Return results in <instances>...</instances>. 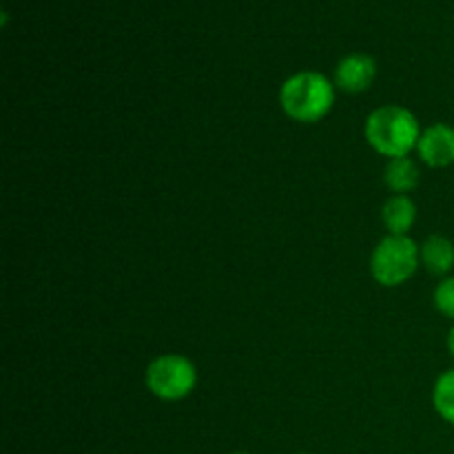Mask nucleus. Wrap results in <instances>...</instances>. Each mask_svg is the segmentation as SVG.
Masks as SVG:
<instances>
[{
  "mask_svg": "<svg viewBox=\"0 0 454 454\" xmlns=\"http://www.w3.org/2000/svg\"><path fill=\"white\" fill-rule=\"evenodd\" d=\"M421 131L419 120L412 111L402 105H384L377 106L366 118L364 136L366 142L384 158H403L417 151Z\"/></svg>",
  "mask_w": 454,
  "mask_h": 454,
  "instance_id": "nucleus-1",
  "label": "nucleus"
},
{
  "mask_svg": "<svg viewBox=\"0 0 454 454\" xmlns=\"http://www.w3.org/2000/svg\"><path fill=\"white\" fill-rule=\"evenodd\" d=\"M279 105L291 120L315 124L326 118L335 105V82L317 71H300L279 89Z\"/></svg>",
  "mask_w": 454,
  "mask_h": 454,
  "instance_id": "nucleus-2",
  "label": "nucleus"
},
{
  "mask_svg": "<svg viewBox=\"0 0 454 454\" xmlns=\"http://www.w3.org/2000/svg\"><path fill=\"white\" fill-rule=\"evenodd\" d=\"M419 266V244L408 235H386L371 255L372 279L386 288L406 284Z\"/></svg>",
  "mask_w": 454,
  "mask_h": 454,
  "instance_id": "nucleus-3",
  "label": "nucleus"
},
{
  "mask_svg": "<svg viewBox=\"0 0 454 454\" xmlns=\"http://www.w3.org/2000/svg\"><path fill=\"white\" fill-rule=\"evenodd\" d=\"M145 381L153 397L162 402H180L198 386V368L184 355H160L146 366Z\"/></svg>",
  "mask_w": 454,
  "mask_h": 454,
  "instance_id": "nucleus-4",
  "label": "nucleus"
},
{
  "mask_svg": "<svg viewBox=\"0 0 454 454\" xmlns=\"http://www.w3.org/2000/svg\"><path fill=\"white\" fill-rule=\"evenodd\" d=\"M417 153L421 162L430 168H446L454 164V127L446 122H434L421 131L417 142Z\"/></svg>",
  "mask_w": 454,
  "mask_h": 454,
  "instance_id": "nucleus-5",
  "label": "nucleus"
},
{
  "mask_svg": "<svg viewBox=\"0 0 454 454\" xmlns=\"http://www.w3.org/2000/svg\"><path fill=\"white\" fill-rule=\"evenodd\" d=\"M377 75L375 58L368 53H348L335 67V87L340 91L357 96L371 89Z\"/></svg>",
  "mask_w": 454,
  "mask_h": 454,
  "instance_id": "nucleus-6",
  "label": "nucleus"
},
{
  "mask_svg": "<svg viewBox=\"0 0 454 454\" xmlns=\"http://www.w3.org/2000/svg\"><path fill=\"white\" fill-rule=\"evenodd\" d=\"M421 266L439 278H448V273L454 269V242L446 235H430L419 244Z\"/></svg>",
  "mask_w": 454,
  "mask_h": 454,
  "instance_id": "nucleus-7",
  "label": "nucleus"
},
{
  "mask_svg": "<svg viewBox=\"0 0 454 454\" xmlns=\"http://www.w3.org/2000/svg\"><path fill=\"white\" fill-rule=\"evenodd\" d=\"M381 222L388 235H408L417 222V204L411 195H390L381 208Z\"/></svg>",
  "mask_w": 454,
  "mask_h": 454,
  "instance_id": "nucleus-8",
  "label": "nucleus"
},
{
  "mask_svg": "<svg viewBox=\"0 0 454 454\" xmlns=\"http://www.w3.org/2000/svg\"><path fill=\"white\" fill-rule=\"evenodd\" d=\"M419 167H417V162L411 155L393 158L386 162L384 182L395 195H408L411 191H415L417 184H419Z\"/></svg>",
  "mask_w": 454,
  "mask_h": 454,
  "instance_id": "nucleus-9",
  "label": "nucleus"
},
{
  "mask_svg": "<svg viewBox=\"0 0 454 454\" xmlns=\"http://www.w3.org/2000/svg\"><path fill=\"white\" fill-rule=\"evenodd\" d=\"M433 406L443 421L454 426V368L442 372L434 381Z\"/></svg>",
  "mask_w": 454,
  "mask_h": 454,
  "instance_id": "nucleus-10",
  "label": "nucleus"
},
{
  "mask_svg": "<svg viewBox=\"0 0 454 454\" xmlns=\"http://www.w3.org/2000/svg\"><path fill=\"white\" fill-rule=\"evenodd\" d=\"M434 309L443 315V317L454 322V275L452 278H443L434 288Z\"/></svg>",
  "mask_w": 454,
  "mask_h": 454,
  "instance_id": "nucleus-11",
  "label": "nucleus"
},
{
  "mask_svg": "<svg viewBox=\"0 0 454 454\" xmlns=\"http://www.w3.org/2000/svg\"><path fill=\"white\" fill-rule=\"evenodd\" d=\"M448 350H450V355L454 359V326L450 328V333H448Z\"/></svg>",
  "mask_w": 454,
  "mask_h": 454,
  "instance_id": "nucleus-12",
  "label": "nucleus"
},
{
  "mask_svg": "<svg viewBox=\"0 0 454 454\" xmlns=\"http://www.w3.org/2000/svg\"><path fill=\"white\" fill-rule=\"evenodd\" d=\"M231 454H251V452H231Z\"/></svg>",
  "mask_w": 454,
  "mask_h": 454,
  "instance_id": "nucleus-13",
  "label": "nucleus"
},
{
  "mask_svg": "<svg viewBox=\"0 0 454 454\" xmlns=\"http://www.w3.org/2000/svg\"><path fill=\"white\" fill-rule=\"evenodd\" d=\"M297 454H310V452H297Z\"/></svg>",
  "mask_w": 454,
  "mask_h": 454,
  "instance_id": "nucleus-14",
  "label": "nucleus"
}]
</instances>
